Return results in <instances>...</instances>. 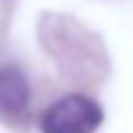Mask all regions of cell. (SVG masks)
Masks as SVG:
<instances>
[{"label": "cell", "instance_id": "1", "mask_svg": "<svg viewBox=\"0 0 133 133\" xmlns=\"http://www.w3.org/2000/svg\"><path fill=\"white\" fill-rule=\"evenodd\" d=\"M103 123V108L88 96L70 93L50 103L40 116L43 133H96Z\"/></svg>", "mask_w": 133, "mask_h": 133}, {"label": "cell", "instance_id": "2", "mask_svg": "<svg viewBox=\"0 0 133 133\" xmlns=\"http://www.w3.org/2000/svg\"><path fill=\"white\" fill-rule=\"evenodd\" d=\"M30 103V85L28 78L18 65L0 68V113L20 116Z\"/></svg>", "mask_w": 133, "mask_h": 133}]
</instances>
